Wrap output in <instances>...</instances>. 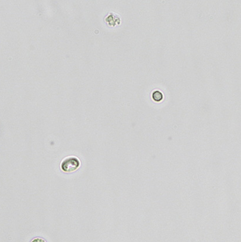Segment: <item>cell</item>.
Wrapping results in <instances>:
<instances>
[{
  "label": "cell",
  "instance_id": "7a4b0ae2",
  "mask_svg": "<svg viewBox=\"0 0 241 242\" xmlns=\"http://www.w3.org/2000/svg\"><path fill=\"white\" fill-rule=\"evenodd\" d=\"M152 99L155 102H161L164 99V95L161 91H154L152 92Z\"/></svg>",
  "mask_w": 241,
  "mask_h": 242
},
{
  "label": "cell",
  "instance_id": "6da1fadb",
  "mask_svg": "<svg viewBox=\"0 0 241 242\" xmlns=\"http://www.w3.org/2000/svg\"><path fill=\"white\" fill-rule=\"evenodd\" d=\"M80 165L79 160L75 157H70L64 160L61 164V168L65 172H73L76 171Z\"/></svg>",
  "mask_w": 241,
  "mask_h": 242
},
{
  "label": "cell",
  "instance_id": "3957f363",
  "mask_svg": "<svg viewBox=\"0 0 241 242\" xmlns=\"http://www.w3.org/2000/svg\"><path fill=\"white\" fill-rule=\"evenodd\" d=\"M31 242H46L45 240L42 238H35Z\"/></svg>",
  "mask_w": 241,
  "mask_h": 242
}]
</instances>
